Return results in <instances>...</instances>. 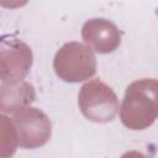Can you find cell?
Listing matches in <instances>:
<instances>
[{
  "label": "cell",
  "mask_w": 158,
  "mask_h": 158,
  "mask_svg": "<svg viewBox=\"0 0 158 158\" xmlns=\"http://www.w3.org/2000/svg\"><path fill=\"white\" fill-rule=\"evenodd\" d=\"M78 104L81 114L93 122H109L118 110L116 94L100 79H93L81 86Z\"/></svg>",
  "instance_id": "cell-3"
},
{
  "label": "cell",
  "mask_w": 158,
  "mask_h": 158,
  "mask_svg": "<svg viewBox=\"0 0 158 158\" xmlns=\"http://www.w3.org/2000/svg\"><path fill=\"white\" fill-rule=\"evenodd\" d=\"M53 68L64 81L78 83L96 73V58L93 49L79 42H68L54 56Z\"/></svg>",
  "instance_id": "cell-2"
},
{
  "label": "cell",
  "mask_w": 158,
  "mask_h": 158,
  "mask_svg": "<svg viewBox=\"0 0 158 158\" xmlns=\"http://www.w3.org/2000/svg\"><path fill=\"white\" fill-rule=\"evenodd\" d=\"M81 37L98 53H111L121 43L120 30L106 19L88 20L81 27Z\"/></svg>",
  "instance_id": "cell-6"
},
{
  "label": "cell",
  "mask_w": 158,
  "mask_h": 158,
  "mask_svg": "<svg viewBox=\"0 0 158 158\" xmlns=\"http://www.w3.org/2000/svg\"><path fill=\"white\" fill-rule=\"evenodd\" d=\"M32 51L20 40L2 41L0 48V78L2 83L22 80L32 65Z\"/></svg>",
  "instance_id": "cell-5"
},
{
  "label": "cell",
  "mask_w": 158,
  "mask_h": 158,
  "mask_svg": "<svg viewBox=\"0 0 158 158\" xmlns=\"http://www.w3.org/2000/svg\"><path fill=\"white\" fill-rule=\"evenodd\" d=\"M121 158H151V157H148L138 151H130V152H126L125 154H122Z\"/></svg>",
  "instance_id": "cell-8"
},
{
  "label": "cell",
  "mask_w": 158,
  "mask_h": 158,
  "mask_svg": "<svg viewBox=\"0 0 158 158\" xmlns=\"http://www.w3.org/2000/svg\"><path fill=\"white\" fill-rule=\"evenodd\" d=\"M36 91L27 81H6L0 86V110L4 114H15L35 101Z\"/></svg>",
  "instance_id": "cell-7"
},
{
  "label": "cell",
  "mask_w": 158,
  "mask_h": 158,
  "mask_svg": "<svg viewBox=\"0 0 158 158\" xmlns=\"http://www.w3.org/2000/svg\"><path fill=\"white\" fill-rule=\"evenodd\" d=\"M120 117L130 130L148 128L158 118V79L143 78L131 83L125 91Z\"/></svg>",
  "instance_id": "cell-1"
},
{
  "label": "cell",
  "mask_w": 158,
  "mask_h": 158,
  "mask_svg": "<svg viewBox=\"0 0 158 158\" xmlns=\"http://www.w3.org/2000/svg\"><path fill=\"white\" fill-rule=\"evenodd\" d=\"M12 123L22 148H37L48 142L52 126L48 116L36 107H25L14 114Z\"/></svg>",
  "instance_id": "cell-4"
}]
</instances>
